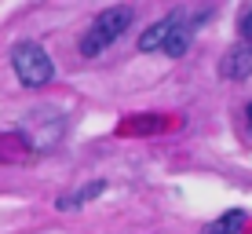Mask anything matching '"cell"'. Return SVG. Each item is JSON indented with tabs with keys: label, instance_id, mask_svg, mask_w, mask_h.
<instances>
[{
	"label": "cell",
	"instance_id": "cell-2",
	"mask_svg": "<svg viewBox=\"0 0 252 234\" xmlns=\"http://www.w3.org/2000/svg\"><path fill=\"white\" fill-rule=\"evenodd\" d=\"M11 70L26 88H44L51 77H55V63H51V55L40 44L22 40V44H15V51H11Z\"/></svg>",
	"mask_w": 252,
	"mask_h": 234
},
{
	"label": "cell",
	"instance_id": "cell-4",
	"mask_svg": "<svg viewBox=\"0 0 252 234\" xmlns=\"http://www.w3.org/2000/svg\"><path fill=\"white\" fill-rule=\"evenodd\" d=\"M187 11H172V15H164V19H158L150 26V30L139 37V51H158V48H164V40H168V33L179 26V19H183Z\"/></svg>",
	"mask_w": 252,
	"mask_h": 234
},
{
	"label": "cell",
	"instance_id": "cell-7",
	"mask_svg": "<svg viewBox=\"0 0 252 234\" xmlns=\"http://www.w3.org/2000/svg\"><path fill=\"white\" fill-rule=\"evenodd\" d=\"M102 190H106V183H102V179H95V183L81 187V190H73V194H66L63 201H59V209H63V212H69V209H77V205H84L88 198H99Z\"/></svg>",
	"mask_w": 252,
	"mask_h": 234
},
{
	"label": "cell",
	"instance_id": "cell-3",
	"mask_svg": "<svg viewBox=\"0 0 252 234\" xmlns=\"http://www.w3.org/2000/svg\"><path fill=\"white\" fill-rule=\"evenodd\" d=\"M220 73L227 81H245L252 73V44L249 40H238V44L227 48V55L220 59Z\"/></svg>",
	"mask_w": 252,
	"mask_h": 234
},
{
	"label": "cell",
	"instance_id": "cell-6",
	"mask_svg": "<svg viewBox=\"0 0 252 234\" xmlns=\"http://www.w3.org/2000/svg\"><path fill=\"white\" fill-rule=\"evenodd\" d=\"M241 223H245V212H241V209H230V212H223L220 220H212L201 234H238Z\"/></svg>",
	"mask_w": 252,
	"mask_h": 234
},
{
	"label": "cell",
	"instance_id": "cell-5",
	"mask_svg": "<svg viewBox=\"0 0 252 234\" xmlns=\"http://www.w3.org/2000/svg\"><path fill=\"white\" fill-rule=\"evenodd\" d=\"M190 37H194V26H190V19L183 15V19H179V26L168 33V40H164L161 51H164V55H172V59H179V55L190 48Z\"/></svg>",
	"mask_w": 252,
	"mask_h": 234
},
{
	"label": "cell",
	"instance_id": "cell-9",
	"mask_svg": "<svg viewBox=\"0 0 252 234\" xmlns=\"http://www.w3.org/2000/svg\"><path fill=\"white\" fill-rule=\"evenodd\" d=\"M245 114H249V125H252V102H249V106H245Z\"/></svg>",
	"mask_w": 252,
	"mask_h": 234
},
{
	"label": "cell",
	"instance_id": "cell-1",
	"mask_svg": "<svg viewBox=\"0 0 252 234\" xmlns=\"http://www.w3.org/2000/svg\"><path fill=\"white\" fill-rule=\"evenodd\" d=\"M132 22H135V11L128 4H114V7H106V11H99L95 22L84 30V37H81V55H88V59L102 55L114 40L125 37V30Z\"/></svg>",
	"mask_w": 252,
	"mask_h": 234
},
{
	"label": "cell",
	"instance_id": "cell-8",
	"mask_svg": "<svg viewBox=\"0 0 252 234\" xmlns=\"http://www.w3.org/2000/svg\"><path fill=\"white\" fill-rule=\"evenodd\" d=\"M238 30H241V40H249V44H252V11H245V15H241Z\"/></svg>",
	"mask_w": 252,
	"mask_h": 234
}]
</instances>
